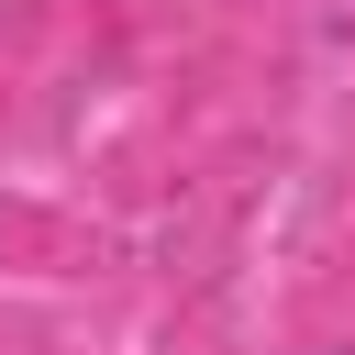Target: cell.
Instances as JSON below:
<instances>
[{
    "instance_id": "6da1fadb",
    "label": "cell",
    "mask_w": 355,
    "mask_h": 355,
    "mask_svg": "<svg viewBox=\"0 0 355 355\" xmlns=\"http://www.w3.org/2000/svg\"><path fill=\"white\" fill-rule=\"evenodd\" d=\"M311 355H355V344H311Z\"/></svg>"
}]
</instances>
